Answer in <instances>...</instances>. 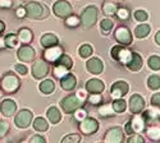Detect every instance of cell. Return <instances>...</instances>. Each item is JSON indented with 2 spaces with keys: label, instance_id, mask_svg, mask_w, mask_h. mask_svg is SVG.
Wrapping results in <instances>:
<instances>
[{
  "label": "cell",
  "instance_id": "obj_1",
  "mask_svg": "<svg viewBox=\"0 0 160 143\" xmlns=\"http://www.w3.org/2000/svg\"><path fill=\"white\" fill-rule=\"evenodd\" d=\"M24 8H26V12H27V17L31 19H44L49 16L48 8L37 2L27 3Z\"/></svg>",
  "mask_w": 160,
  "mask_h": 143
},
{
  "label": "cell",
  "instance_id": "obj_2",
  "mask_svg": "<svg viewBox=\"0 0 160 143\" xmlns=\"http://www.w3.org/2000/svg\"><path fill=\"white\" fill-rule=\"evenodd\" d=\"M82 105H83V100L78 95H69L60 101V107L67 114L76 112L78 109H81Z\"/></svg>",
  "mask_w": 160,
  "mask_h": 143
},
{
  "label": "cell",
  "instance_id": "obj_3",
  "mask_svg": "<svg viewBox=\"0 0 160 143\" xmlns=\"http://www.w3.org/2000/svg\"><path fill=\"white\" fill-rule=\"evenodd\" d=\"M21 86V81L18 77L13 73H7L3 75L2 82H0V88H2L5 93H14L18 91Z\"/></svg>",
  "mask_w": 160,
  "mask_h": 143
},
{
  "label": "cell",
  "instance_id": "obj_4",
  "mask_svg": "<svg viewBox=\"0 0 160 143\" xmlns=\"http://www.w3.org/2000/svg\"><path fill=\"white\" fill-rule=\"evenodd\" d=\"M98 21V8L95 5H88L83 9L81 14V24L85 30H88Z\"/></svg>",
  "mask_w": 160,
  "mask_h": 143
},
{
  "label": "cell",
  "instance_id": "obj_5",
  "mask_svg": "<svg viewBox=\"0 0 160 143\" xmlns=\"http://www.w3.org/2000/svg\"><path fill=\"white\" fill-rule=\"evenodd\" d=\"M145 124H146V120L143 118V115L140 116L138 114H135V116L126 124V132L129 136L140 133L145 129Z\"/></svg>",
  "mask_w": 160,
  "mask_h": 143
},
{
  "label": "cell",
  "instance_id": "obj_6",
  "mask_svg": "<svg viewBox=\"0 0 160 143\" xmlns=\"http://www.w3.org/2000/svg\"><path fill=\"white\" fill-rule=\"evenodd\" d=\"M52 10H54V14L59 18H68L73 13L72 5L68 2H65V0H58L57 3H54Z\"/></svg>",
  "mask_w": 160,
  "mask_h": 143
},
{
  "label": "cell",
  "instance_id": "obj_7",
  "mask_svg": "<svg viewBox=\"0 0 160 143\" xmlns=\"http://www.w3.org/2000/svg\"><path fill=\"white\" fill-rule=\"evenodd\" d=\"M33 119V115L28 109H22L17 115H16V119H14V124L17 128L19 129H26L32 122Z\"/></svg>",
  "mask_w": 160,
  "mask_h": 143
},
{
  "label": "cell",
  "instance_id": "obj_8",
  "mask_svg": "<svg viewBox=\"0 0 160 143\" xmlns=\"http://www.w3.org/2000/svg\"><path fill=\"white\" fill-rule=\"evenodd\" d=\"M112 56H113V59H115L121 64L127 65V63L132 58V51H129L128 49H126L123 46H114L112 49Z\"/></svg>",
  "mask_w": 160,
  "mask_h": 143
},
{
  "label": "cell",
  "instance_id": "obj_9",
  "mask_svg": "<svg viewBox=\"0 0 160 143\" xmlns=\"http://www.w3.org/2000/svg\"><path fill=\"white\" fill-rule=\"evenodd\" d=\"M98 129H99V122L94 118H87L86 116L83 120L79 122V131L86 136L95 133Z\"/></svg>",
  "mask_w": 160,
  "mask_h": 143
},
{
  "label": "cell",
  "instance_id": "obj_10",
  "mask_svg": "<svg viewBox=\"0 0 160 143\" xmlns=\"http://www.w3.org/2000/svg\"><path fill=\"white\" fill-rule=\"evenodd\" d=\"M128 89H129V86L127 82L124 81H118L115 82L113 86H112V89H110V95L113 98H122L123 96H126L128 93Z\"/></svg>",
  "mask_w": 160,
  "mask_h": 143
},
{
  "label": "cell",
  "instance_id": "obj_11",
  "mask_svg": "<svg viewBox=\"0 0 160 143\" xmlns=\"http://www.w3.org/2000/svg\"><path fill=\"white\" fill-rule=\"evenodd\" d=\"M49 73V67L45 60H36L33 67H32V75L36 78V79H41L46 74Z\"/></svg>",
  "mask_w": 160,
  "mask_h": 143
},
{
  "label": "cell",
  "instance_id": "obj_12",
  "mask_svg": "<svg viewBox=\"0 0 160 143\" xmlns=\"http://www.w3.org/2000/svg\"><path fill=\"white\" fill-rule=\"evenodd\" d=\"M123 138H124L123 131L119 126L110 128L105 134V142H109V143H121L123 142Z\"/></svg>",
  "mask_w": 160,
  "mask_h": 143
},
{
  "label": "cell",
  "instance_id": "obj_13",
  "mask_svg": "<svg viewBox=\"0 0 160 143\" xmlns=\"http://www.w3.org/2000/svg\"><path fill=\"white\" fill-rule=\"evenodd\" d=\"M114 37H115V40L122 45L132 44V35L128 31V28H126V27H118L114 32Z\"/></svg>",
  "mask_w": 160,
  "mask_h": 143
},
{
  "label": "cell",
  "instance_id": "obj_14",
  "mask_svg": "<svg viewBox=\"0 0 160 143\" xmlns=\"http://www.w3.org/2000/svg\"><path fill=\"white\" fill-rule=\"evenodd\" d=\"M35 55H36L35 50H33L31 46H28V45H23L22 47H19V49H18V53H17L18 59H19L21 61H23V63H30V61H32L33 58H35Z\"/></svg>",
  "mask_w": 160,
  "mask_h": 143
},
{
  "label": "cell",
  "instance_id": "obj_15",
  "mask_svg": "<svg viewBox=\"0 0 160 143\" xmlns=\"http://www.w3.org/2000/svg\"><path fill=\"white\" fill-rule=\"evenodd\" d=\"M145 109V100L140 95H132L129 98V110L133 114H140Z\"/></svg>",
  "mask_w": 160,
  "mask_h": 143
},
{
  "label": "cell",
  "instance_id": "obj_16",
  "mask_svg": "<svg viewBox=\"0 0 160 143\" xmlns=\"http://www.w3.org/2000/svg\"><path fill=\"white\" fill-rule=\"evenodd\" d=\"M86 68L91 74H100L104 70V64L99 58H91L86 63Z\"/></svg>",
  "mask_w": 160,
  "mask_h": 143
},
{
  "label": "cell",
  "instance_id": "obj_17",
  "mask_svg": "<svg viewBox=\"0 0 160 143\" xmlns=\"http://www.w3.org/2000/svg\"><path fill=\"white\" fill-rule=\"evenodd\" d=\"M104 89H105V84L102 83V81L96 79V78H92L86 83V91L88 93H101Z\"/></svg>",
  "mask_w": 160,
  "mask_h": 143
},
{
  "label": "cell",
  "instance_id": "obj_18",
  "mask_svg": "<svg viewBox=\"0 0 160 143\" xmlns=\"http://www.w3.org/2000/svg\"><path fill=\"white\" fill-rule=\"evenodd\" d=\"M17 110V103L13 100H4L0 103V111L4 116H13V114Z\"/></svg>",
  "mask_w": 160,
  "mask_h": 143
},
{
  "label": "cell",
  "instance_id": "obj_19",
  "mask_svg": "<svg viewBox=\"0 0 160 143\" xmlns=\"http://www.w3.org/2000/svg\"><path fill=\"white\" fill-rule=\"evenodd\" d=\"M63 54V50H62V47H59V46H51V47H48V50L44 53V58H45V60H48V61H52V63H55L59 58H60V55Z\"/></svg>",
  "mask_w": 160,
  "mask_h": 143
},
{
  "label": "cell",
  "instance_id": "obj_20",
  "mask_svg": "<svg viewBox=\"0 0 160 143\" xmlns=\"http://www.w3.org/2000/svg\"><path fill=\"white\" fill-rule=\"evenodd\" d=\"M60 86L64 91H72L77 86V79L73 74H65L63 78H60Z\"/></svg>",
  "mask_w": 160,
  "mask_h": 143
},
{
  "label": "cell",
  "instance_id": "obj_21",
  "mask_svg": "<svg viewBox=\"0 0 160 143\" xmlns=\"http://www.w3.org/2000/svg\"><path fill=\"white\" fill-rule=\"evenodd\" d=\"M143 118L146 123H159L160 122V109L154 106L143 112Z\"/></svg>",
  "mask_w": 160,
  "mask_h": 143
},
{
  "label": "cell",
  "instance_id": "obj_22",
  "mask_svg": "<svg viewBox=\"0 0 160 143\" xmlns=\"http://www.w3.org/2000/svg\"><path fill=\"white\" fill-rule=\"evenodd\" d=\"M142 64H143V61H142L141 55L137 54V53H132V58L127 63V68L129 70H132V72H137V70H140L142 68Z\"/></svg>",
  "mask_w": 160,
  "mask_h": 143
},
{
  "label": "cell",
  "instance_id": "obj_23",
  "mask_svg": "<svg viewBox=\"0 0 160 143\" xmlns=\"http://www.w3.org/2000/svg\"><path fill=\"white\" fill-rule=\"evenodd\" d=\"M46 115H48V119L51 124H58L62 119V114L58 110V107H55V106H50L46 111Z\"/></svg>",
  "mask_w": 160,
  "mask_h": 143
},
{
  "label": "cell",
  "instance_id": "obj_24",
  "mask_svg": "<svg viewBox=\"0 0 160 143\" xmlns=\"http://www.w3.org/2000/svg\"><path fill=\"white\" fill-rule=\"evenodd\" d=\"M40 42H41V46H44V47L48 49V47L58 45V37L55 35H52V33H46V35H44L41 37Z\"/></svg>",
  "mask_w": 160,
  "mask_h": 143
},
{
  "label": "cell",
  "instance_id": "obj_25",
  "mask_svg": "<svg viewBox=\"0 0 160 143\" xmlns=\"http://www.w3.org/2000/svg\"><path fill=\"white\" fill-rule=\"evenodd\" d=\"M38 88H40V91H41L44 95H50V93L54 92V89H55V83L52 82L51 79H45V81H42L41 83H40Z\"/></svg>",
  "mask_w": 160,
  "mask_h": 143
},
{
  "label": "cell",
  "instance_id": "obj_26",
  "mask_svg": "<svg viewBox=\"0 0 160 143\" xmlns=\"http://www.w3.org/2000/svg\"><path fill=\"white\" fill-rule=\"evenodd\" d=\"M32 32L28 28H21L18 31V38H19V42L24 44V45H28L32 41Z\"/></svg>",
  "mask_w": 160,
  "mask_h": 143
},
{
  "label": "cell",
  "instance_id": "obj_27",
  "mask_svg": "<svg viewBox=\"0 0 160 143\" xmlns=\"http://www.w3.org/2000/svg\"><path fill=\"white\" fill-rule=\"evenodd\" d=\"M117 4L114 2H112V0H106V2L102 4V12L105 16H115L117 14Z\"/></svg>",
  "mask_w": 160,
  "mask_h": 143
},
{
  "label": "cell",
  "instance_id": "obj_28",
  "mask_svg": "<svg viewBox=\"0 0 160 143\" xmlns=\"http://www.w3.org/2000/svg\"><path fill=\"white\" fill-rule=\"evenodd\" d=\"M151 32V27L149 24H140L135 28V36L137 38H145L148 37Z\"/></svg>",
  "mask_w": 160,
  "mask_h": 143
},
{
  "label": "cell",
  "instance_id": "obj_29",
  "mask_svg": "<svg viewBox=\"0 0 160 143\" xmlns=\"http://www.w3.org/2000/svg\"><path fill=\"white\" fill-rule=\"evenodd\" d=\"M48 128H49V123L44 118H41V116H38V118H36L33 120V129L35 131L45 132V131H48Z\"/></svg>",
  "mask_w": 160,
  "mask_h": 143
},
{
  "label": "cell",
  "instance_id": "obj_30",
  "mask_svg": "<svg viewBox=\"0 0 160 143\" xmlns=\"http://www.w3.org/2000/svg\"><path fill=\"white\" fill-rule=\"evenodd\" d=\"M4 44H5L8 47H10V49H16V47L18 46V44H19L18 35H13V33L7 35L5 38H4Z\"/></svg>",
  "mask_w": 160,
  "mask_h": 143
},
{
  "label": "cell",
  "instance_id": "obj_31",
  "mask_svg": "<svg viewBox=\"0 0 160 143\" xmlns=\"http://www.w3.org/2000/svg\"><path fill=\"white\" fill-rule=\"evenodd\" d=\"M112 105H113L114 111L118 112V114L123 112V111L127 109V102H126L123 98H114V101H113Z\"/></svg>",
  "mask_w": 160,
  "mask_h": 143
},
{
  "label": "cell",
  "instance_id": "obj_32",
  "mask_svg": "<svg viewBox=\"0 0 160 143\" xmlns=\"http://www.w3.org/2000/svg\"><path fill=\"white\" fill-rule=\"evenodd\" d=\"M146 133H148V137L150 139H152V141H160V126L151 125V126L148 128Z\"/></svg>",
  "mask_w": 160,
  "mask_h": 143
},
{
  "label": "cell",
  "instance_id": "obj_33",
  "mask_svg": "<svg viewBox=\"0 0 160 143\" xmlns=\"http://www.w3.org/2000/svg\"><path fill=\"white\" fill-rule=\"evenodd\" d=\"M113 27H114V23H113V21L109 19V18H104V19L100 22V28H101V31H102L104 35H108V33L113 30Z\"/></svg>",
  "mask_w": 160,
  "mask_h": 143
},
{
  "label": "cell",
  "instance_id": "obj_34",
  "mask_svg": "<svg viewBox=\"0 0 160 143\" xmlns=\"http://www.w3.org/2000/svg\"><path fill=\"white\" fill-rule=\"evenodd\" d=\"M148 86L150 89L152 91H156L160 88V77L156 75V74H152L148 78Z\"/></svg>",
  "mask_w": 160,
  "mask_h": 143
},
{
  "label": "cell",
  "instance_id": "obj_35",
  "mask_svg": "<svg viewBox=\"0 0 160 143\" xmlns=\"http://www.w3.org/2000/svg\"><path fill=\"white\" fill-rule=\"evenodd\" d=\"M68 68L62 65V64H58L55 63V65H54V75L58 77V78H63L65 74H68Z\"/></svg>",
  "mask_w": 160,
  "mask_h": 143
},
{
  "label": "cell",
  "instance_id": "obj_36",
  "mask_svg": "<svg viewBox=\"0 0 160 143\" xmlns=\"http://www.w3.org/2000/svg\"><path fill=\"white\" fill-rule=\"evenodd\" d=\"M92 51H94V50H92L91 45H87V44H85V45H82L81 47H79L78 53H79V56H81V58H83V59H87L88 56H91Z\"/></svg>",
  "mask_w": 160,
  "mask_h": 143
},
{
  "label": "cell",
  "instance_id": "obj_37",
  "mask_svg": "<svg viewBox=\"0 0 160 143\" xmlns=\"http://www.w3.org/2000/svg\"><path fill=\"white\" fill-rule=\"evenodd\" d=\"M55 63H58V64H62V65L67 67L68 69H71V68L73 67V61H72L71 56L65 55V54H62V55H60V58H59V59H58Z\"/></svg>",
  "mask_w": 160,
  "mask_h": 143
},
{
  "label": "cell",
  "instance_id": "obj_38",
  "mask_svg": "<svg viewBox=\"0 0 160 143\" xmlns=\"http://www.w3.org/2000/svg\"><path fill=\"white\" fill-rule=\"evenodd\" d=\"M148 65L152 70H159L160 69V56H156V55L150 56L149 60H148Z\"/></svg>",
  "mask_w": 160,
  "mask_h": 143
},
{
  "label": "cell",
  "instance_id": "obj_39",
  "mask_svg": "<svg viewBox=\"0 0 160 143\" xmlns=\"http://www.w3.org/2000/svg\"><path fill=\"white\" fill-rule=\"evenodd\" d=\"M99 114L101 116H113L115 114V111L113 109V105H105L99 109Z\"/></svg>",
  "mask_w": 160,
  "mask_h": 143
},
{
  "label": "cell",
  "instance_id": "obj_40",
  "mask_svg": "<svg viewBox=\"0 0 160 143\" xmlns=\"http://www.w3.org/2000/svg\"><path fill=\"white\" fill-rule=\"evenodd\" d=\"M149 18V14L146 13L143 9H138L135 12V19L138 21V22H145V21H148Z\"/></svg>",
  "mask_w": 160,
  "mask_h": 143
},
{
  "label": "cell",
  "instance_id": "obj_41",
  "mask_svg": "<svg viewBox=\"0 0 160 143\" xmlns=\"http://www.w3.org/2000/svg\"><path fill=\"white\" fill-rule=\"evenodd\" d=\"M65 24L68 26V27H77V26L81 23V19L77 18L76 16H69L68 18H65Z\"/></svg>",
  "mask_w": 160,
  "mask_h": 143
},
{
  "label": "cell",
  "instance_id": "obj_42",
  "mask_svg": "<svg viewBox=\"0 0 160 143\" xmlns=\"http://www.w3.org/2000/svg\"><path fill=\"white\" fill-rule=\"evenodd\" d=\"M79 141H81V137L78 134H69L62 139L63 143H78Z\"/></svg>",
  "mask_w": 160,
  "mask_h": 143
},
{
  "label": "cell",
  "instance_id": "obj_43",
  "mask_svg": "<svg viewBox=\"0 0 160 143\" xmlns=\"http://www.w3.org/2000/svg\"><path fill=\"white\" fill-rule=\"evenodd\" d=\"M117 16H118L119 19L126 21V19H128V17H129V10H128L127 8H119V9L117 10Z\"/></svg>",
  "mask_w": 160,
  "mask_h": 143
},
{
  "label": "cell",
  "instance_id": "obj_44",
  "mask_svg": "<svg viewBox=\"0 0 160 143\" xmlns=\"http://www.w3.org/2000/svg\"><path fill=\"white\" fill-rule=\"evenodd\" d=\"M88 101H90V103H92V105H99V103L102 101L101 93H90Z\"/></svg>",
  "mask_w": 160,
  "mask_h": 143
},
{
  "label": "cell",
  "instance_id": "obj_45",
  "mask_svg": "<svg viewBox=\"0 0 160 143\" xmlns=\"http://www.w3.org/2000/svg\"><path fill=\"white\" fill-rule=\"evenodd\" d=\"M9 131V123L7 120H0V138H3Z\"/></svg>",
  "mask_w": 160,
  "mask_h": 143
},
{
  "label": "cell",
  "instance_id": "obj_46",
  "mask_svg": "<svg viewBox=\"0 0 160 143\" xmlns=\"http://www.w3.org/2000/svg\"><path fill=\"white\" fill-rule=\"evenodd\" d=\"M128 142H129V143H143L145 139H143V137H141L138 133H136L135 136H132V137L128 138Z\"/></svg>",
  "mask_w": 160,
  "mask_h": 143
},
{
  "label": "cell",
  "instance_id": "obj_47",
  "mask_svg": "<svg viewBox=\"0 0 160 143\" xmlns=\"http://www.w3.org/2000/svg\"><path fill=\"white\" fill-rule=\"evenodd\" d=\"M14 70L22 75H26L27 74V67H24L23 64H16L14 65Z\"/></svg>",
  "mask_w": 160,
  "mask_h": 143
},
{
  "label": "cell",
  "instance_id": "obj_48",
  "mask_svg": "<svg viewBox=\"0 0 160 143\" xmlns=\"http://www.w3.org/2000/svg\"><path fill=\"white\" fill-rule=\"evenodd\" d=\"M151 103H152V106H156L160 109V93H155L151 97Z\"/></svg>",
  "mask_w": 160,
  "mask_h": 143
},
{
  "label": "cell",
  "instance_id": "obj_49",
  "mask_svg": "<svg viewBox=\"0 0 160 143\" xmlns=\"http://www.w3.org/2000/svg\"><path fill=\"white\" fill-rule=\"evenodd\" d=\"M86 118V111L85 110H77L76 111V119L78 120V122H81V120H83Z\"/></svg>",
  "mask_w": 160,
  "mask_h": 143
},
{
  "label": "cell",
  "instance_id": "obj_50",
  "mask_svg": "<svg viewBox=\"0 0 160 143\" xmlns=\"http://www.w3.org/2000/svg\"><path fill=\"white\" fill-rule=\"evenodd\" d=\"M30 142H32V143H45L46 141H45V138L41 137V136H33V137L30 139Z\"/></svg>",
  "mask_w": 160,
  "mask_h": 143
},
{
  "label": "cell",
  "instance_id": "obj_51",
  "mask_svg": "<svg viewBox=\"0 0 160 143\" xmlns=\"http://www.w3.org/2000/svg\"><path fill=\"white\" fill-rule=\"evenodd\" d=\"M12 5V0H0V7L9 8Z\"/></svg>",
  "mask_w": 160,
  "mask_h": 143
},
{
  "label": "cell",
  "instance_id": "obj_52",
  "mask_svg": "<svg viewBox=\"0 0 160 143\" xmlns=\"http://www.w3.org/2000/svg\"><path fill=\"white\" fill-rule=\"evenodd\" d=\"M17 16H18V17H24V16H27L26 8H19V9L17 10Z\"/></svg>",
  "mask_w": 160,
  "mask_h": 143
},
{
  "label": "cell",
  "instance_id": "obj_53",
  "mask_svg": "<svg viewBox=\"0 0 160 143\" xmlns=\"http://www.w3.org/2000/svg\"><path fill=\"white\" fill-rule=\"evenodd\" d=\"M155 41H156V44H158V45H160V31L155 35Z\"/></svg>",
  "mask_w": 160,
  "mask_h": 143
},
{
  "label": "cell",
  "instance_id": "obj_54",
  "mask_svg": "<svg viewBox=\"0 0 160 143\" xmlns=\"http://www.w3.org/2000/svg\"><path fill=\"white\" fill-rule=\"evenodd\" d=\"M3 31H4V23L0 22V32H3Z\"/></svg>",
  "mask_w": 160,
  "mask_h": 143
},
{
  "label": "cell",
  "instance_id": "obj_55",
  "mask_svg": "<svg viewBox=\"0 0 160 143\" xmlns=\"http://www.w3.org/2000/svg\"><path fill=\"white\" fill-rule=\"evenodd\" d=\"M3 45V40H2V38H0V46H2Z\"/></svg>",
  "mask_w": 160,
  "mask_h": 143
},
{
  "label": "cell",
  "instance_id": "obj_56",
  "mask_svg": "<svg viewBox=\"0 0 160 143\" xmlns=\"http://www.w3.org/2000/svg\"><path fill=\"white\" fill-rule=\"evenodd\" d=\"M118 2H124V0H118Z\"/></svg>",
  "mask_w": 160,
  "mask_h": 143
},
{
  "label": "cell",
  "instance_id": "obj_57",
  "mask_svg": "<svg viewBox=\"0 0 160 143\" xmlns=\"http://www.w3.org/2000/svg\"><path fill=\"white\" fill-rule=\"evenodd\" d=\"M0 82H2V79H0Z\"/></svg>",
  "mask_w": 160,
  "mask_h": 143
}]
</instances>
